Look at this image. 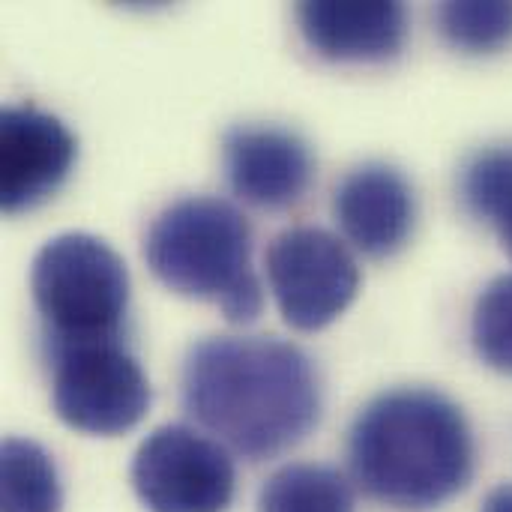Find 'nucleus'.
Wrapping results in <instances>:
<instances>
[{
	"label": "nucleus",
	"mask_w": 512,
	"mask_h": 512,
	"mask_svg": "<svg viewBox=\"0 0 512 512\" xmlns=\"http://www.w3.org/2000/svg\"><path fill=\"white\" fill-rule=\"evenodd\" d=\"M447 45L465 54H495L512 45V3L450 0L435 9Z\"/></svg>",
	"instance_id": "4468645a"
},
{
	"label": "nucleus",
	"mask_w": 512,
	"mask_h": 512,
	"mask_svg": "<svg viewBox=\"0 0 512 512\" xmlns=\"http://www.w3.org/2000/svg\"><path fill=\"white\" fill-rule=\"evenodd\" d=\"M462 204L465 210L489 225L512 219V144H492L471 156L462 168Z\"/></svg>",
	"instance_id": "2eb2a0df"
},
{
	"label": "nucleus",
	"mask_w": 512,
	"mask_h": 512,
	"mask_svg": "<svg viewBox=\"0 0 512 512\" xmlns=\"http://www.w3.org/2000/svg\"><path fill=\"white\" fill-rule=\"evenodd\" d=\"M258 512H357V501L339 468L297 462L264 483Z\"/></svg>",
	"instance_id": "f8f14e48"
},
{
	"label": "nucleus",
	"mask_w": 512,
	"mask_h": 512,
	"mask_svg": "<svg viewBox=\"0 0 512 512\" xmlns=\"http://www.w3.org/2000/svg\"><path fill=\"white\" fill-rule=\"evenodd\" d=\"M30 291L45 348L123 339L129 270L105 240L78 231L48 240L33 258Z\"/></svg>",
	"instance_id": "20e7f679"
},
{
	"label": "nucleus",
	"mask_w": 512,
	"mask_h": 512,
	"mask_svg": "<svg viewBox=\"0 0 512 512\" xmlns=\"http://www.w3.org/2000/svg\"><path fill=\"white\" fill-rule=\"evenodd\" d=\"M297 24L306 45L333 63H384L408 39V12L402 3L306 0L297 6Z\"/></svg>",
	"instance_id": "9b49d317"
},
{
	"label": "nucleus",
	"mask_w": 512,
	"mask_h": 512,
	"mask_svg": "<svg viewBox=\"0 0 512 512\" xmlns=\"http://www.w3.org/2000/svg\"><path fill=\"white\" fill-rule=\"evenodd\" d=\"M180 393L186 414L249 462L288 453L321 420L312 360L276 336H210L192 345Z\"/></svg>",
	"instance_id": "f257e3e1"
},
{
	"label": "nucleus",
	"mask_w": 512,
	"mask_h": 512,
	"mask_svg": "<svg viewBox=\"0 0 512 512\" xmlns=\"http://www.w3.org/2000/svg\"><path fill=\"white\" fill-rule=\"evenodd\" d=\"M267 279L279 315L300 333L333 324L360 291V267L351 249L312 225L288 228L270 243Z\"/></svg>",
	"instance_id": "423d86ee"
},
{
	"label": "nucleus",
	"mask_w": 512,
	"mask_h": 512,
	"mask_svg": "<svg viewBox=\"0 0 512 512\" xmlns=\"http://www.w3.org/2000/svg\"><path fill=\"white\" fill-rule=\"evenodd\" d=\"M54 414L75 432L117 438L150 408V381L123 339L48 345Z\"/></svg>",
	"instance_id": "39448f33"
},
{
	"label": "nucleus",
	"mask_w": 512,
	"mask_h": 512,
	"mask_svg": "<svg viewBox=\"0 0 512 512\" xmlns=\"http://www.w3.org/2000/svg\"><path fill=\"white\" fill-rule=\"evenodd\" d=\"M234 486L231 450L189 426L150 432L132 459V489L150 512H225Z\"/></svg>",
	"instance_id": "0eeeda50"
},
{
	"label": "nucleus",
	"mask_w": 512,
	"mask_h": 512,
	"mask_svg": "<svg viewBox=\"0 0 512 512\" xmlns=\"http://www.w3.org/2000/svg\"><path fill=\"white\" fill-rule=\"evenodd\" d=\"M54 459L27 438L3 441V512H60Z\"/></svg>",
	"instance_id": "ddd939ff"
},
{
	"label": "nucleus",
	"mask_w": 512,
	"mask_h": 512,
	"mask_svg": "<svg viewBox=\"0 0 512 512\" xmlns=\"http://www.w3.org/2000/svg\"><path fill=\"white\" fill-rule=\"evenodd\" d=\"M354 483L396 512H429L462 495L477 444L462 408L429 387L375 396L348 432Z\"/></svg>",
	"instance_id": "f03ea898"
},
{
	"label": "nucleus",
	"mask_w": 512,
	"mask_h": 512,
	"mask_svg": "<svg viewBox=\"0 0 512 512\" xmlns=\"http://www.w3.org/2000/svg\"><path fill=\"white\" fill-rule=\"evenodd\" d=\"M144 258L168 291L219 306L231 324H252L264 309L249 222L225 198L189 195L168 204L147 231Z\"/></svg>",
	"instance_id": "7ed1b4c3"
},
{
	"label": "nucleus",
	"mask_w": 512,
	"mask_h": 512,
	"mask_svg": "<svg viewBox=\"0 0 512 512\" xmlns=\"http://www.w3.org/2000/svg\"><path fill=\"white\" fill-rule=\"evenodd\" d=\"M222 165L231 192L258 210L300 204L315 180L312 147L285 126L237 123L222 138Z\"/></svg>",
	"instance_id": "6e6552de"
},
{
	"label": "nucleus",
	"mask_w": 512,
	"mask_h": 512,
	"mask_svg": "<svg viewBox=\"0 0 512 512\" xmlns=\"http://www.w3.org/2000/svg\"><path fill=\"white\" fill-rule=\"evenodd\" d=\"M333 213L357 252L390 258L414 234L417 195L399 168L387 162H363L336 186Z\"/></svg>",
	"instance_id": "9d476101"
},
{
	"label": "nucleus",
	"mask_w": 512,
	"mask_h": 512,
	"mask_svg": "<svg viewBox=\"0 0 512 512\" xmlns=\"http://www.w3.org/2000/svg\"><path fill=\"white\" fill-rule=\"evenodd\" d=\"M480 512H512V483L492 489V492L486 495L483 510Z\"/></svg>",
	"instance_id": "f3484780"
},
{
	"label": "nucleus",
	"mask_w": 512,
	"mask_h": 512,
	"mask_svg": "<svg viewBox=\"0 0 512 512\" xmlns=\"http://www.w3.org/2000/svg\"><path fill=\"white\" fill-rule=\"evenodd\" d=\"M471 339L486 366L512 375V273L489 282L477 297Z\"/></svg>",
	"instance_id": "dca6fc26"
},
{
	"label": "nucleus",
	"mask_w": 512,
	"mask_h": 512,
	"mask_svg": "<svg viewBox=\"0 0 512 512\" xmlns=\"http://www.w3.org/2000/svg\"><path fill=\"white\" fill-rule=\"evenodd\" d=\"M78 141L66 123L33 105L0 114V207L24 213L45 204L72 174Z\"/></svg>",
	"instance_id": "1a4fd4ad"
},
{
	"label": "nucleus",
	"mask_w": 512,
	"mask_h": 512,
	"mask_svg": "<svg viewBox=\"0 0 512 512\" xmlns=\"http://www.w3.org/2000/svg\"><path fill=\"white\" fill-rule=\"evenodd\" d=\"M501 240H504V249L512 255V219L501 225Z\"/></svg>",
	"instance_id": "a211bd4d"
}]
</instances>
